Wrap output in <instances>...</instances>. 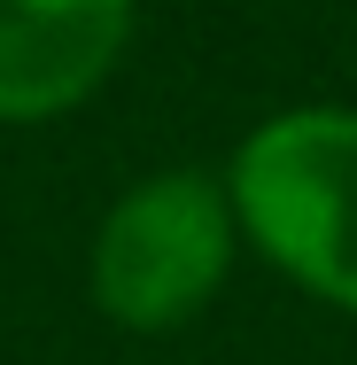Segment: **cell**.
I'll list each match as a JSON object with an SVG mask.
<instances>
[{
  "instance_id": "cell-3",
  "label": "cell",
  "mask_w": 357,
  "mask_h": 365,
  "mask_svg": "<svg viewBox=\"0 0 357 365\" xmlns=\"http://www.w3.org/2000/svg\"><path fill=\"white\" fill-rule=\"evenodd\" d=\"M133 0H0V117H55L125 55Z\"/></svg>"
},
{
  "instance_id": "cell-2",
  "label": "cell",
  "mask_w": 357,
  "mask_h": 365,
  "mask_svg": "<svg viewBox=\"0 0 357 365\" xmlns=\"http://www.w3.org/2000/svg\"><path fill=\"white\" fill-rule=\"evenodd\" d=\"M225 264H233L225 187H210L202 171H163L109 210L93 241V295L117 327L163 334L217 295Z\"/></svg>"
},
{
  "instance_id": "cell-1",
  "label": "cell",
  "mask_w": 357,
  "mask_h": 365,
  "mask_svg": "<svg viewBox=\"0 0 357 365\" xmlns=\"http://www.w3.org/2000/svg\"><path fill=\"white\" fill-rule=\"evenodd\" d=\"M225 202L287 280L357 311V109H287L249 133Z\"/></svg>"
}]
</instances>
